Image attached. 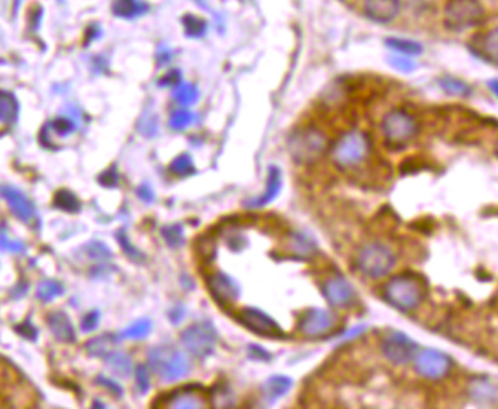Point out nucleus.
<instances>
[{
  "instance_id": "obj_1",
  "label": "nucleus",
  "mask_w": 498,
  "mask_h": 409,
  "mask_svg": "<svg viewBox=\"0 0 498 409\" xmlns=\"http://www.w3.org/2000/svg\"><path fill=\"white\" fill-rule=\"evenodd\" d=\"M427 294V281L413 272H402L391 276L384 286V298L387 303L404 314L416 310L423 303Z\"/></svg>"
},
{
  "instance_id": "obj_2",
  "label": "nucleus",
  "mask_w": 498,
  "mask_h": 409,
  "mask_svg": "<svg viewBox=\"0 0 498 409\" xmlns=\"http://www.w3.org/2000/svg\"><path fill=\"white\" fill-rule=\"evenodd\" d=\"M372 155V141L365 132L348 130L336 139L331 148L333 164L341 170H353L363 165Z\"/></svg>"
},
{
  "instance_id": "obj_3",
  "label": "nucleus",
  "mask_w": 498,
  "mask_h": 409,
  "mask_svg": "<svg viewBox=\"0 0 498 409\" xmlns=\"http://www.w3.org/2000/svg\"><path fill=\"white\" fill-rule=\"evenodd\" d=\"M328 147V138L316 125H304L294 130L288 139V148L296 164H313Z\"/></svg>"
},
{
  "instance_id": "obj_4",
  "label": "nucleus",
  "mask_w": 498,
  "mask_h": 409,
  "mask_svg": "<svg viewBox=\"0 0 498 409\" xmlns=\"http://www.w3.org/2000/svg\"><path fill=\"white\" fill-rule=\"evenodd\" d=\"M148 367L165 382H175L185 378L190 371V362L182 351L173 346H155L148 350Z\"/></svg>"
},
{
  "instance_id": "obj_5",
  "label": "nucleus",
  "mask_w": 498,
  "mask_h": 409,
  "mask_svg": "<svg viewBox=\"0 0 498 409\" xmlns=\"http://www.w3.org/2000/svg\"><path fill=\"white\" fill-rule=\"evenodd\" d=\"M417 130V120L404 109L390 110L380 121V132L390 148H404L415 139Z\"/></svg>"
},
{
  "instance_id": "obj_6",
  "label": "nucleus",
  "mask_w": 498,
  "mask_h": 409,
  "mask_svg": "<svg viewBox=\"0 0 498 409\" xmlns=\"http://www.w3.org/2000/svg\"><path fill=\"white\" fill-rule=\"evenodd\" d=\"M396 266V255L384 243H368L356 255L358 271L368 278H383Z\"/></svg>"
},
{
  "instance_id": "obj_7",
  "label": "nucleus",
  "mask_w": 498,
  "mask_h": 409,
  "mask_svg": "<svg viewBox=\"0 0 498 409\" xmlns=\"http://www.w3.org/2000/svg\"><path fill=\"white\" fill-rule=\"evenodd\" d=\"M217 331L211 321H199L181 333L182 346L197 359H207L217 346Z\"/></svg>"
},
{
  "instance_id": "obj_8",
  "label": "nucleus",
  "mask_w": 498,
  "mask_h": 409,
  "mask_svg": "<svg viewBox=\"0 0 498 409\" xmlns=\"http://www.w3.org/2000/svg\"><path fill=\"white\" fill-rule=\"evenodd\" d=\"M338 326V316L331 310L309 307L299 319V331L309 339H321L331 335Z\"/></svg>"
},
{
  "instance_id": "obj_9",
  "label": "nucleus",
  "mask_w": 498,
  "mask_h": 409,
  "mask_svg": "<svg viewBox=\"0 0 498 409\" xmlns=\"http://www.w3.org/2000/svg\"><path fill=\"white\" fill-rule=\"evenodd\" d=\"M454 361L450 354L436 348H425L416 354L415 370L419 376L430 380H440L451 373Z\"/></svg>"
},
{
  "instance_id": "obj_10",
  "label": "nucleus",
  "mask_w": 498,
  "mask_h": 409,
  "mask_svg": "<svg viewBox=\"0 0 498 409\" xmlns=\"http://www.w3.org/2000/svg\"><path fill=\"white\" fill-rule=\"evenodd\" d=\"M237 319L240 324L252 331L254 335L268 338V339H284L286 333L279 326V322L275 321L271 315L264 314L263 310L257 307H243Z\"/></svg>"
},
{
  "instance_id": "obj_11",
  "label": "nucleus",
  "mask_w": 498,
  "mask_h": 409,
  "mask_svg": "<svg viewBox=\"0 0 498 409\" xmlns=\"http://www.w3.org/2000/svg\"><path fill=\"white\" fill-rule=\"evenodd\" d=\"M380 353L393 365H407L416 358L417 343L405 333L390 330L380 341Z\"/></svg>"
},
{
  "instance_id": "obj_12",
  "label": "nucleus",
  "mask_w": 498,
  "mask_h": 409,
  "mask_svg": "<svg viewBox=\"0 0 498 409\" xmlns=\"http://www.w3.org/2000/svg\"><path fill=\"white\" fill-rule=\"evenodd\" d=\"M483 17V9L477 0H451L445 9V21L452 29H468Z\"/></svg>"
},
{
  "instance_id": "obj_13",
  "label": "nucleus",
  "mask_w": 498,
  "mask_h": 409,
  "mask_svg": "<svg viewBox=\"0 0 498 409\" xmlns=\"http://www.w3.org/2000/svg\"><path fill=\"white\" fill-rule=\"evenodd\" d=\"M205 283L211 298L224 309L234 304L242 295V289L236 279L222 271L207 275Z\"/></svg>"
},
{
  "instance_id": "obj_14",
  "label": "nucleus",
  "mask_w": 498,
  "mask_h": 409,
  "mask_svg": "<svg viewBox=\"0 0 498 409\" xmlns=\"http://www.w3.org/2000/svg\"><path fill=\"white\" fill-rule=\"evenodd\" d=\"M321 292L327 303L336 309L352 306L356 298L355 287L343 275H333L324 279Z\"/></svg>"
},
{
  "instance_id": "obj_15",
  "label": "nucleus",
  "mask_w": 498,
  "mask_h": 409,
  "mask_svg": "<svg viewBox=\"0 0 498 409\" xmlns=\"http://www.w3.org/2000/svg\"><path fill=\"white\" fill-rule=\"evenodd\" d=\"M196 385L184 386L181 390H173L172 393L164 394L155 399V406H165V408H176V409H196L205 408L207 402L204 397H200Z\"/></svg>"
},
{
  "instance_id": "obj_16",
  "label": "nucleus",
  "mask_w": 498,
  "mask_h": 409,
  "mask_svg": "<svg viewBox=\"0 0 498 409\" xmlns=\"http://www.w3.org/2000/svg\"><path fill=\"white\" fill-rule=\"evenodd\" d=\"M2 197L5 199L9 209H11V212L20 222L31 223L36 219L34 203L31 202L20 190H17L11 185H4L2 187Z\"/></svg>"
},
{
  "instance_id": "obj_17",
  "label": "nucleus",
  "mask_w": 498,
  "mask_h": 409,
  "mask_svg": "<svg viewBox=\"0 0 498 409\" xmlns=\"http://www.w3.org/2000/svg\"><path fill=\"white\" fill-rule=\"evenodd\" d=\"M281 185H283V177H281L280 168L269 167L268 179H266V190H264L261 195L257 197L247 199L245 202H243V204H245V208H248V209L266 207V204L272 203L275 199H277V196L280 195V191H281Z\"/></svg>"
},
{
  "instance_id": "obj_18",
  "label": "nucleus",
  "mask_w": 498,
  "mask_h": 409,
  "mask_svg": "<svg viewBox=\"0 0 498 409\" xmlns=\"http://www.w3.org/2000/svg\"><path fill=\"white\" fill-rule=\"evenodd\" d=\"M46 324L54 338L63 343L77 342V333L68 314L63 310H52L46 315Z\"/></svg>"
},
{
  "instance_id": "obj_19",
  "label": "nucleus",
  "mask_w": 498,
  "mask_h": 409,
  "mask_svg": "<svg viewBox=\"0 0 498 409\" xmlns=\"http://www.w3.org/2000/svg\"><path fill=\"white\" fill-rule=\"evenodd\" d=\"M400 11V0H364V13L378 24H390Z\"/></svg>"
},
{
  "instance_id": "obj_20",
  "label": "nucleus",
  "mask_w": 498,
  "mask_h": 409,
  "mask_svg": "<svg viewBox=\"0 0 498 409\" xmlns=\"http://www.w3.org/2000/svg\"><path fill=\"white\" fill-rule=\"evenodd\" d=\"M286 249L294 257H299L300 260H306V258H312L316 254V242L309 234L292 231L286 239Z\"/></svg>"
},
{
  "instance_id": "obj_21",
  "label": "nucleus",
  "mask_w": 498,
  "mask_h": 409,
  "mask_svg": "<svg viewBox=\"0 0 498 409\" xmlns=\"http://www.w3.org/2000/svg\"><path fill=\"white\" fill-rule=\"evenodd\" d=\"M292 386H294V380L289 378V376L275 374L268 378L261 385V395L268 403H275L277 400H280L281 397L288 394Z\"/></svg>"
},
{
  "instance_id": "obj_22",
  "label": "nucleus",
  "mask_w": 498,
  "mask_h": 409,
  "mask_svg": "<svg viewBox=\"0 0 498 409\" xmlns=\"http://www.w3.org/2000/svg\"><path fill=\"white\" fill-rule=\"evenodd\" d=\"M121 335H113V333H104L97 338L90 339L86 343V351L90 354L92 358H101L104 359L110 351L115 350V347L120 343Z\"/></svg>"
},
{
  "instance_id": "obj_23",
  "label": "nucleus",
  "mask_w": 498,
  "mask_h": 409,
  "mask_svg": "<svg viewBox=\"0 0 498 409\" xmlns=\"http://www.w3.org/2000/svg\"><path fill=\"white\" fill-rule=\"evenodd\" d=\"M148 11V5L142 0H113L112 13L116 17L132 20L145 14Z\"/></svg>"
},
{
  "instance_id": "obj_24",
  "label": "nucleus",
  "mask_w": 498,
  "mask_h": 409,
  "mask_svg": "<svg viewBox=\"0 0 498 409\" xmlns=\"http://www.w3.org/2000/svg\"><path fill=\"white\" fill-rule=\"evenodd\" d=\"M0 109H2L0 116H2L4 124L11 125L19 120L20 105L14 93L2 90V93H0Z\"/></svg>"
},
{
  "instance_id": "obj_25",
  "label": "nucleus",
  "mask_w": 498,
  "mask_h": 409,
  "mask_svg": "<svg viewBox=\"0 0 498 409\" xmlns=\"http://www.w3.org/2000/svg\"><path fill=\"white\" fill-rule=\"evenodd\" d=\"M54 207L63 212L68 214H78L81 211V202L76 196V192H72L71 190H58L54 196Z\"/></svg>"
},
{
  "instance_id": "obj_26",
  "label": "nucleus",
  "mask_w": 498,
  "mask_h": 409,
  "mask_svg": "<svg viewBox=\"0 0 498 409\" xmlns=\"http://www.w3.org/2000/svg\"><path fill=\"white\" fill-rule=\"evenodd\" d=\"M104 361L109 365L110 370L116 376H120V378H129L132 374V361L125 353L113 350L104 358Z\"/></svg>"
},
{
  "instance_id": "obj_27",
  "label": "nucleus",
  "mask_w": 498,
  "mask_h": 409,
  "mask_svg": "<svg viewBox=\"0 0 498 409\" xmlns=\"http://www.w3.org/2000/svg\"><path fill=\"white\" fill-rule=\"evenodd\" d=\"M65 294V284L58 279H43L40 281L36 290V296L41 301V303H51L56 298Z\"/></svg>"
},
{
  "instance_id": "obj_28",
  "label": "nucleus",
  "mask_w": 498,
  "mask_h": 409,
  "mask_svg": "<svg viewBox=\"0 0 498 409\" xmlns=\"http://www.w3.org/2000/svg\"><path fill=\"white\" fill-rule=\"evenodd\" d=\"M479 49L483 58H486L489 63L498 64V26L486 32Z\"/></svg>"
},
{
  "instance_id": "obj_29",
  "label": "nucleus",
  "mask_w": 498,
  "mask_h": 409,
  "mask_svg": "<svg viewBox=\"0 0 498 409\" xmlns=\"http://www.w3.org/2000/svg\"><path fill=\"white\" fill-rule=\"evenodd\" d=\"M161 235L164 242L167 243L168 247H172V249H177V247L184 246L185 243V234H184V228L181 223H173V224H167L161 229Z\"/></svg>"
},
{
  "instance_id": "obj_30",
  "label": "nucleus",
  "mask_w": 498,
  "mask_h": 409,
  "mask_svg": "<svg viewBox=\"0 0 498 409\" xmlns=\"http://www.w3.org/2000/svg\"><path fill=\"white\" fill-rule=\"evenodd\" d=\"M173 100L181 105H192L199 100V89L190 83L177 84L173 90Z\"/></svg>"
},
{
  "instance_id": "obj_31",
  "label": "nucleus",
  "mask_w": 498,
  "mask_h": 409,
  "mask_svg": "<svg viewBox=\"0 0 498 409\" xmlns=\"http://www.w3.org/2000/svg\"><path fill=\"white\" fill-rule=\"evenodd\" d=\"M170 173L177 177H188L196 175V167L193 164L192 156L187 153L176 156L170 164Z\"/></svg>"
},
{
  "instance_id": "obj_32",
  "label": "nucleus",
  "mask_w": 498,
  "mask_h": 409,
  "mask_svg": "<svg viewBox=\"0 0 498 409\" xmlns=\"http://www.w3.org/2000/svg\"><path fill=\"white\" fill-rule=\"evenodd\" d=\"M153 330V322L147 318L138 319L136 322H133L132 326L127 327L123 333L121 338L123 339H144L148 335H150Z\"/></svg>"
},
{
  "instance_id": "obj_33",
  "label": "nucleus",
  "mask_w": 498,
  "mask_h": 409,
  "mask_svg": "<svg viewBox=\"0 0 498 409\" xmlns=\"http://www.w3.org/2000/svg\"><path fill=\"white\" fill-rule=\"evenodd\" d=\"M196 252L200 258H204L205 262H213L217 254V244L214 237L211 234L200 235L196 240Z\"/></svg>"
},
{
  "instance_id": "obj_34",
  "label": "nucleus",
  "mask_w": 498,
  "mask_h": 409,
  "mask_svg": "<svg viewBox=\"0 0 498 409\" xmlns=\"http://www.w3.org/2000/svg\"><path fill=\"white\" fill-rule=\"evenodd\" d=\"M116 240H118V243H120V246H121L123 252H124L127 257H129L133 263H138V264H140V263H144V260H145V255H144V254H142L140 249H138L136 246H133V243L130 242L129 235H127L125 229H120V231H116Z\"/></svg>"
},
{
  "instance_id": "obj_35",
  "label": "nucleus",
  "mask_w": 498,
  "mask_h": 409,
  "mask_svg": "<svg viewBox=\"0 0 498 409\" xmlns=\"http://www.w3.org/2000/svg\"><path fill=\"white\" fill-rule=\"evenodd\" d=\"M440 88L454 96H468L471 93V88L465 81L454 78V77H442L439 80Z\"/></svg>"
},
{
  "instance_id": "obj_36",
  "label": "nucleus",
  "mask_w": 498,
  "mask_h": 409,
  "mask_svg": "<svg viewBox=\"0 0 498 409\" xmlns=\"http://www.w3.org/2000/svg\"><path fill=\"white\" fill-rule=\"evenodd\" d=\"M182 25L185 34L192 38L202 37L207 32V21L192 14H187L182 17Z\"/></svg>"
},
{
  "instance_id": "obj_37",
  "label": "nucleus",
  "mask_w": 498,
  "mask_h": 409,
  "mask_svg": "<svg viewBox=\"0 0 498 409\" xmlns=\"http://www.w3.org/2000/svg\"><path fill=\"white\" fill-rule=\"evenodd\" d=\"M387 45L399 52L400 56H419L422 52V46L416 41L411 40H402V38H390L387 40Z\"/></svg>"
},
{
  "instance_id": "obj_38",
  "label": "nucleus",
  "mask_w": 498,
  "mask_h": 409,
  "mask_svg": "<svg viewBox=\"0 0 498 409\" xmlns=\"http://www.w3.org/2000/svg\"><path fill=\"white\" fill-rule=\"evenodd\" d=\"M194 121V113L190 112L187 109H179L175 110L170 116V127L176 132H182L188 125H192V123Z\"/></svg>"
},
{
  "instance_id": "obj_39",
  "label": "nucleus",
  "mask_w": 498,
  "mask_h": 409,
  "mask_svg": "<svg viewBox=\"0 0 498 409\" xmlns=\"http://www.w3.org/2000/svg\"><path fill=\"white\" fill-rule=\"evenodd\" d=\"M84 252H86V255L92 258V260H109V258H112V251L103 242L98 240H93L84 246Z\"/></svg>"
},
{
  "instance_id": "obj_40",
  "label": "nucleus",
  "mask_w": 498,
  "mask_h": 409,
  "mask_svg": "<svg viewBox=\"0 0 498 409\" xmlns=\"http://www.w3.org/2000/svg\"><path fill=\"white\" fill-rule=\"evenodd\" d=\"M471 393L475 400L479 402H492L495 400V390L487 382H474L471 386Z\"/></svg>"
},
{
  "instance_id": "obj_41",
  "label": "nucleus",
  "mask_w": 498,
  "mask_h": 409,
  "mask_svg": "<svg viewBox=\"0 0 498 409\" xmlns=\"http://www.w3.org/2000/svg\"><path fill=\"white\" fill-rule=\"evenodd\" d=\"M49 127L61 138L69 136L71 133L76 132V128H77L76 123H73L72 120H69V118H57V120H54V121L51 123Z\"/></svg>"
},
{
  "instance_id": "obj_42",
  "label": "nucleus",
  "mask_w": 498,
  "mask_h": 409,
  "mask_svg": "<svg viewBox=\"0 0 498 409\" xmlns=\"http://www.w3.org/2000/svg\"><path fill=\"white\" fill-rule=\"evenodd\" d=\"M17 335L22 336L24 339L29 341V342H37L38 339V328L31 322V319L28 318L22 324H19L14 327Z\"/></svg>"
},
{
  "instance_id": "obj_43",
  "label": "nucleus",
  "mask_w": 498,
  "mask_h": 409,
  "mask_svg": "<svg viewBox=\"0 0 498 409\" xmlns=\"http://www.w3.org/2000/svg\"><path fill=\"white\" fill-rule=\"evenodd\" d=\"M135 382H136V388L141 394L148 393L150 390V378H148V370L145 365H138L135 370Z\"/></svg>"
},
{
  "instance_id": "obj_44",
  "label": "nucleus",
  "mask_w": 498,
  "mask_h": 409,
  "mask_svg": "<svg viewBox=\"0 0 498 409\" xmlns=\"http://www.w3.org/2000/svg\"><path fill=\"white\" fill-rule=\"evenodd\" d=\"M98 184L104 188H116L120 185V175L115 167L104 170L98 176Z\"/></svg>"
},
{
  "instance_id": "obj_45",
  "label": "nucleus",
  "mask_w": 498,
  "mask_h": 409,
  "mask_svg": "<svg viewBox=\"0 0 498 409\" xmlns=\"http://www.w3.org/2000/svg\"><path fill=\"white\" fill-rule=\"evenodd\" d=\"M227 243L232 252H242L248 246L247 237L236 229L229 231V235L227 237Z\"/></svg>"
},
{
  "instance_id": "obj_46",
  "label": "nucleus",
  "mask_w": 498,
  "mask_h": 409,
  "mask_svg": "<svg viewBox=\"0 0 498 409\" xmlns=\"http://www.w3.org/2000/svg\"><path fill=\"white\" fill-rule=\"evenodd\" d=\"M101 321V314L100 310H90L81 319V330L84 333H90L93 330H97Z\"/></svg>"
},
{
  "instance_id": "obj_47",
  "label": "nucleus",
  "mask_w": 498,
  "mask_h": 409,
  "mask_svg": "<svg viewBox=\"0 0 498 409\" xmlns=\"http://www.w3.org/2000/svg\"><path fill=\"white\" fill-rule=\"evenodd\" d=\"M95 382H97L98 385L104 386L105 390H108L110 394H113L115 397H123L124 395V390H123V386L113 380V379H109V378H105V376H98L97 379H95Z\"/></svg>"
},
{
  "instance_id": "obj_48",
  "label": "nucleus",
  "mask_w": 498,
  "mask_h": 409,
  "mask_svg": "<svg viewBox=\"0 0 498 409\" xmlns=\"http://www.w3.org/2000/svg\"><path fill=\"white\" fill-rule=\"evenodd\" d=\"M248 356L252 361H259V362H269L272 359L271 353L268 350H264L260 346H256V343H251V346H248Z\"/></svg>"
},
{
  "instance_id": "obj_49",
  "label": "nucleus",
  "mask_w": 498,
  "mask_h": 409,
  "mask_svg": "<svg viewBox=\"0 0 498 409\" xmlns=\"http://www.w3.org/2000/svg\"><path fill=\"white\" fill-rule=\"evenodd\" d=\"M390 64L393 68H396L398 71L400 72H411V71H415L416 68V64L415 61H411L410 58H407L405 56H398V57H393L390 60Z\"/></svg>"
},
{
  "instance_id": "obj_50",
  "label": "nucleus",
  "mask_w": 498,
  "mask_h": 409,
  "mask_svg": "<svg viewBox=\"0 0 498 409\" xmlns=\"http://www.w3.org/2000/svg\"><path fill=\"white\" fill-rule=\"evenodd\" d=\"M2 249L6 252H24L25 251V246L22 242L8 239L6 232H5V226L2 229Z\"/></svg>"
},
{
  "instance_id": "obj_51",
  "label": "nucleus",
  "mask_w": 498,
  "mask_h": 409,
  "mask_svg": "<svg viewBox=\"0 0 498 409\" xmlns=\"http://www.w3.org/2000/svg\"><path fill=\"white\" fill-rule=\"evenodd\" d=\"M181 71H177V69H173V71H170V72H167L165 75H164V77H161V78H159V86H161V88H168V86H170V88H172V86H175V88H176V86L177 84H181Z\"/></svg>"
},
{
  "instance_id": "obj_52",
  "label": "nucleus",
  "mask_w": 498,
  "mask_h": 409,
  "mask_svg": "<svg viewBox=\"0 0 498 409\" xmlns=\"http://www.w3.org/2000/svg\"><path fill=\"white\" fill-rule=\"evenodd\" d=\"M136 196L140 197L142 202H145V203H152L155 200V192L150 188V185H147V184H142L141 187H138Z\"/></svg>"
},
{
  "instance_id": "obj_53",
  "label": "nucleus",
  "mask_w": 498,
  "mask_h": 409,
  "mask_svg": "<svg viewBox=\"0 0 498 409\" xmlns=\"http://www.w3.org/2000/svg\"><path fill=\"white\" fill-rule=\"evenodd\" d=\"M185 309L182 306H176L170 311H168V319L172 321V324H179L184 319Z\"/></svg>"
},
{
  "instance_id": "obj_54",
  "label": "nucleus",
  "mask_w": 498,
  "mask_h": 409,
  "mask_svg": "<svg viewBox=\"0 0 498 409\" xmlns=\"http://www.w3.org/2000/svg\"><path fill=\"white\" fill-rule=\"evenodd\" d=\"M26 292H28V283L25 281V279H20L19 284L11 290V296L20 298V296H25Z\"/></svg>"
},
{
  "instance_id": "obj_55",
  "label": "nucleus",
  "mask_w": 498,
  "mask_h": 409,
  "mask_svg": "<svg viewBox=\"0 0 498 409\" xmlns=\"http://www.w3.org/2000/svg\"><path fill=\"white\" fill-rule=\"evenodd\" d=\"M489 88H491L492 93L497 96V100H498V80H491L489 81Z\"/></svg>"
},
{
  "instance_id": "obj_56",
  "label": "nucleus",
  "mask_w": 498,
  "mask_h": 409,
  "mask_svg": "<svg viewBox=\"0 0 498 409\" xmlns=\"http://www.w3.org/2000/svg\"><path fill=\"white\" fill-rule=\"evenodd\" d=\"M495 152H497V155H498V143H497V147H495Z\"/></svg>"
}]
</instances>
